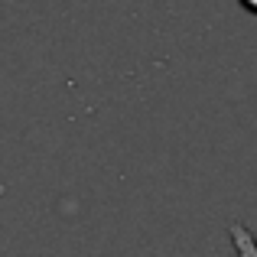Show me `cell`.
I'll return each instance as SVG.
<instances>
[{"label": "cell", "instance_id": "1", "mask_svg": "<svg viewBox=\"0 0 257 257\" xmlns=\"http://www.w3.org/2000/svg\"><path fill=\"white\" fill-rule=\"evenodd\" d=\"M228 234H231V247L238 257H257V238L251 234V228L241 225V221H234L231 228H228Z\"/></svg>", "mask_w": 257, "mask_h": 257}, {"label": "cell", "instance_id": "2", "mask_svg": "<svg viewBox=\"0 0 257 257\" xmlns=\"http://www.w3.org/2000/svg\"><path fill=\"white\" fill-rule=\"evenodd\" d=\"M238 4H241V7H244V10H247V13H254V17H257V0H238Z\"/></svg>", "mask_w": 257, "mask_h": 257}]
</instances>
